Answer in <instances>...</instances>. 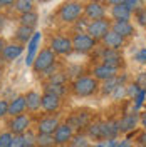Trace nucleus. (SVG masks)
Returning a JSON list of instances; mask_svg holds the SVG:
<instances>
[{"label":"nucleus","instance_id":"f257e3e1","mask_svg":"<svg viewBox=\"0 0 146 147\" xmlns=\"http://www.w3.org/2000/svg\"><path fill=\"white\" fill-rule=\"evenodd\" d=\"M84 15V3L76 2V0H69L64 2L59 10H57V18L62 24H74L77 18H81Z\"/></svg>","mask_w":146,"mask_h":147},{"label":"nucleus","instance_id":"f03ea898","mask_svg":"<svg viewBox=\"0 0 146 147\" xmlns=\"http://www.w3.org/2000/svg\"><path fill=\"white\" fill-rule=\"evenodd\" d=\"M71 89L77 97H91L99 92V80L89 75H81L72 82Z\"/></svg>","mask_w":146,"mask_h":147},{"label":"nucleus","instance_id":"7ed1b4c3","mask_svg":"<svg viewBox=\"0 0 146 147\" xmlns=\"http://www.w3.org/2000/svg\"><path fill=\"white\" fill-rule=\"evenodd\" d=\"M55 62H57V55L49 49V47H46V49H40L39 52H37L35 59H34V64H32V70L35 74H44L49 69V67H52V65H55Z\"/></svg>","mask_w":146,"mask_h":147},{"label":"nucleus","instance_id":"20e7f679","mask_svg":"<svg viewBox=\"0 0 146 147\" xmlns=\"http://www.w3.org/2000/svg\"><path fill=\"white\" fill-rule=\"evenodd\" d=\"M98 47V40L92 38L87 32H76L72 37V49L77 54H89Z\"/></svg>","mask_w":146,"mask_h":147},{"label":"nucleus","instance_id":"39448f33","mask_svg":"<svg viewBox=\"0 0 146 147\" xmlns=\"http://www.w3.org/2000/svg\"><path fill=\"white\" fill-rule=\"evenodd\" d=\"M49 49L55 55H71L74 52L72 38L65 35H52L49 40Z\"/></svg>","mask_w":146,"mask_h":147},{"label":"nucleus","instance_id":"423d86ee","mask_svg":"<svg viewBox=\"0 0 146 147\" xmlns=\"http://www.w3.org/2000/svg\"><path fill=\"white\" fill-rule=\"evenodd\" d=\"M109 30H111V20H108L106 17L98 18V20H89L87 28H86V32H87L92 38H96L98 42H99Z\"/></svg>","mask_w":146,"mask_h":147},{"label":"nucleus","instance_id":"0eeeda50","mask_svg":"<svg viewBox=\"0 0 146 147\" xmlns=\"http://www.w3.org/2000/svg\"><path fill=\"white\" fill-rule=\"evenodd\" d=\"M84 17L87 20H98L106 17V7L102 0H89L84 3Z\"/></svg>","mask_w":146,"mask_h":147},{"label":"nucleus","instance_id":"6e6552de","mask_svg":"<svg viewBox=\"0 0 146 147\" xmlns=\"http://www.w3.org/2000/svg\"><path fill=\"white\" fill-rule=\"evenodd\" d=\"M24 44H18V42H10V44H5L3 47V50H2V60L3 62H14V60H17L20 55L24 54Z\"/></svg>","mask_w":146,"mask_h":147},{"label":"nucleus","instance_id":"1a4fd4ad","mask_svg":"<svg viewBox=\"0 0 146 147\" xmlns=\"http://www.w3.org/2000/svg\"><path fill=\"white\" fill-rule=\"evenodd\" d=\"M99 57H101V62H102V64L113 65V67H118V69L123 65V55H121V50L104 47V49L101 50Z\"/></svg>","mask_w":146,"mask_h":147},{"label":"nucleus","instance_id":"9d476101","mask_svg":"<svg viewBox=\"0 0 146 147\" xmlns=\"http://www.w3.org/2000/svg\"><path fill=\"white\" fill-rule=\"evenodd\" d=\"M40 40H42V32H34L30 40L27 42V55H25V65L27 67H32V64H34V59L39 52Z\"/></svg>","mask_w":146,"mask_h":147},{"label":"nucleus","instance_id":"9b49d317","mask_svg":"<svg viewBox=\"0 0 146 147\" xmlns=\"http://www.w3.org/2000/svg\"><path fill=\"white\" fill-rule=\"evenodd\" d=\"M30 127V117L27 114H18L14 115L9 124V129L12 134H25Z\"/></svg>","mask_w":146,"mask_h":147},{"label":"nucleus","instance_id":"f8f14e48","mask_svg":"<svg viewBox=\"0 0 146 147\" xmlns=\"http://www.w3.org/2000/svg\"><path fill=\"white\" fill-rule=\"evenodd\" d=\"M119 74V69L118 67H113V65H108V64H98L94 69H92V77L94 79H98L99 82H104V80H108L111 77H114V75H118Z\"/></svg>","mask_w":146,"mask_h":147},{"label":"nucleus","instance_id":"ddd939ff","mask_svg":"<svg viewBox=\"0 0 146 147\" xmlns=\"http://www.w3.org/2000/svg\"><path fill=\"white\" fill-rule=\"evenodd\" d=\"M61 107V97L55 95V94H50V92H44L42 97H40V109H44L46 112L52 114V112H57Z\"/></svg>","mask_w":146,"mask_h":147},{"label":"nucleus","instance_id":"4468645a","mask_svg":"<svg viewBox=\"0 0 146 147\" xmlns=\"http://www.w3.org/2000/svg\"><path fill=\"white\" fill-rule=\"evenodd\" d=\"M101 42H102V45L108 47V49H116V50H121L124 44H126V38L124 37H121L119 34H116L114 30H109L106 35L101 38Z\"/></svg>","mask_w":146,"mask_h":147},{"label":"nucleus","instance_id":"2eb2a0df","mask_svg":"<svg viewBox=\"0 0 146 147\" xmlns=\"http://www.w3.org/2000/svg\"><path fill=\"white\" fill-rule=\"evenodd\" d=\"M72 136V127L69 124H59L57 129L54 130V142L59 146H64L67 142H71Z\"/></svg>","mask_w":146,"mask_h":147},{"label":"nucleus","instance_id":"dca6fc26","mask_svg":"<svg viewBox=\"0 0 146 147\" xmlns=\"http://www.w3.org/2000/svg\"><path fill=\"white\" fill-rule=\"evenodd\" d=\"M111 30H114L116 34H119L124 38L134 35V25L129 20H114V22H111Z\"/></svg>","mask_w":146,"mask_h":147},{"label":"nucleus","instance_id":"f3484780","mask_svg":"<svg viewBox=\"0 0 146 147\" xmlns=\"http://www.w3.org/2000/svg\"><path fill=\"white\" fill-rule=\"evenodd\" d=\"M61 122L55 115H47V117H42V119L37 122V130L40 134H54V130L57 129Z\"/></svg>","mask_w":146,"mask_h":147},{"label":"nucleus","instance_id":"a211bd4d","mask_svg":"<svg viewBox=\"0 0 146 147\" xmlns=\"http://www.w3.org/2000/svg\"><path fill=\"white\" fill-rule=\"evenodd\" d=\"M124 80H126V75H114V77H111V79H108V80H104V82L99 85V90L102 95H111L113 94V90L118 87L119 84H124Z\"/></svg>","mask_w":146,"mask_h":147},{"label":"nucleus","instance_id":"6ab92c4d","mask_svg":"<svg viewBox=\"0 0 146 147\" xmlns=\"http://www.w3.org/2000/svg\"><path fill=\"white\" fill-rule=\"evenodd\" d=\"M27 110V104H25V95H17L15 99L9 100V115H18L24 114Z\"/></svg>","mask_w":146,"mask_h":147},{"label":"nucleus","instance_id":"aec40b11","mask_svg":"<svg viewBox=\"0 0 146 147\" xmlns=\"http://www.w3.org/2000/svg\"><path fill=\"white\" fill-rule=\"evenodd\" d=\"M139 122V115L138 112H133V114H126L123 119L119 120V132H129V130H134V127Z\"/></svg>","mask_w":146,"mask_h":147},{"label":"nucleus","instance_id":"412c9836","mask_svg":"<svg viewBox=\"0 0 146 147\" xmlns=\"http://www.w3.org/2000/svg\"><path fill=\"white\" fill-rule=\"evenodd\" d=\"M34 32H35L34 27H29V25H22V24H18L17 30H15V34H14V38H15V42L25 45L29 40H30V37H32Z\"/></svg>","mask_w":146,"mask_h":147},{"label":"nucleus","instance_id":"4be33fe9","mask_svg":"<svg viewBox=\"0 0 146 147\" xmlns=\"http://www.w3.org/2000/svg\"><path fill=\"white\" fill-rule=\"evenodd\" d=\"M111 17H113V20H131L133 10H129L124 3H121V5H113V7H111Z\"/></svg>","mask_w":146,"mask_h":147},{"label":"nucleus","instance_id":"5701e85b","mask_svg":"<svg viewBox=\"0 0 146 147\" xmlns=\"http://www.w3.org/2000/svg\"><path fill=\"white\" fill-rule=\"evenodd\" d=\"M40 94L37 90H29L25 94V104H27V110L30 112H37L40 109Z\"/></svg>","mask_w":146,"mask_h":147},{"label":"nucleus","instance_id":"b1692460","mask_svg":"<svg viewBox=\"0 0 146 147\" xmlns=\"http://www.w3.org/2000/svg\"><path fill=\"white\" fill-rule=\"evenodd\" d=\"M119 134V122L109 120L102 124V139H116Z\"/></svg>","mask_w":146,"mask_h":147},{"label":"nucleus","instance_id":"393cba45","mask_svg":"<svg viewBox=\"0 0 146 147\" xmlns=\"http://www.w3.org/2000/svg\"><path fill=\"white\" fill-rule=\"evenodd\" d=\"M71 127H86L87 124H89V114H86V112H76L71 115V119L67 122Z\"/></svg>","mask_w":146,"mask_h":147},{"label":"nucleus","instance_id":"a878e982","mask_svg":"<svg viewBox=\"0 0 146 147\" xmlns=\"http://www.w3.org/2000/svg\"><path fill=\"white\" fill-rule=\"evenodd\" d=\"M37 22H39V15H37L35 10H30V12H25V13L18 15V24H22V25H29V27L35 28Z\"/></svg>","mask_w":146,"mask_h":147},{"label":"nucleus","instance_id":"bb28decb","mask_svg":"<svg viewBox=\"0 0 146 147\" xmlns=\"http://www.w3.org/2000/svg\"><path fill=\"white\" fill-rule=\"evenodd\" d=\"M54 142V134H37L35 136V146L37 147H52Z\"/></svg>","mask_w":146,"mask_h":147},{"label":"nucleus","instance_id":"cd10ccee","mask_svg":"<svg viewBox=\"0 0 146 147\" xmlns=\"http://www.w3.org/2000/svg\"><path fill=\"white\" fill-rule=\"evenodd\" d=\"M14 10L17 12L18 15L20 13H25V12H30V10H34V2H29V0H15Z\"/></svg>","mask_w":146,"mask_h":147},{"label":"nucleus","instance_id":"c85d7f7f","mask_svg":"<svg viewBox=\"0 0 146 147\" xmlns=\"http://www.w3.org/2000/svg\"><path fill=\"white\" fill-rule=\"evenodd\" d=\"M87 136L94 140H101L102 139V124L96 122V124H89L87 127Z\"/></svg>","mask_w":146,"mask_h":147},{"label":"nucleus","instance_id":"c756f323","mask_svg":"<svg viewBox=\"0 0 146 147\" xmlns=\"http://www.w3.org/2000/svg\"><path fill=\"white\" fill-rule=\"evenodd\" d=\"M44 92H50V94H55L59 97H62L65 94V84H50L47 82L46 84V90Z\"/></svg>","mask_w":146,"mask_h":147},{"label":"nucleus","instance_id":"7c9ffc66","mask_svg":"<svg viewBox=\"0 0 146 147\" xmlns=\"http://www.w3.org/2000/svg\"><path fill=\"white\" fill-rule=\"evenodd\" d=\"M71 147H91V144L86 136L77 134V136H72V139H71Z\"/></svg>","mask_w":146,"mask_h":147},{"label":"nucleus","instance_id":"2f4dec72","mask_svg":"<svg viewBox=\"0 0 146 147\" xmlns=\"http://www.w3.org/2000/svg\"><path fill=\"white\" fill-rule=\"evenodd\" d=\"M145 99H146V89H141L134 95V112H138V110L141 109V105L145 104Z\"/></svg>","mask_w":146,"mask_h":147},{"label":"nucleus","instance_id":"473e14b6","mask_svg":"<svg viewBox=\"0 0 146 147\" xmlns=\"http://www.w3.org/2000/svg\"><path fill=\"white\" fill-rule=\"evenodd\" d=\"M111 97L114 99V100H119V99H123V97H126V85L124 84H119L118 87L113 90L111 94Z\"/></svg>","mask_w":146,"mask_h":147},{"label":"nucleus","instance_id":"72a5a7b5","mask_svg":"<svg viewBox=\"0 0 146 147\" xmlns=\"http://www.w3.org/2000/svg\"><path fill=\"white\" fill-rule=\"evenodd\" d=\"M136 13V22L141 25V27H146V7H139L138 10H134Z\"/></svg>","mask_w":146,"mask_h":147},{"label":"nucleus","instance_id":"f704fd0d","mask_svg":"<svg viewBox=\"0 0 146 147\" xmlns=\"http://www.w3.org/2000/svg\"><path fill=\"white\" fill-rule=\"evenodd\" d=\"M14 139V134L12 132H2L0 134V147H10V142Z\"/></svg>","mask_w":146,"mask_h":147},{"label":"nucleus","instance_id":"c9c22d12","mask_svg":"<svg viewBox=\"0 0 146 147\" xmlns=\"http://www.w3.org/2000/svg\"><path fill=\"white\" fill-rule=\"evenodd\" d=\"M139 90H141V87H139L136 82L128 84V85H126V97H131V99H134V95H136Z\"/></svg>","mask_w":146,"mask_h":147},{"label":"nucleus","instance_id":"e433bc0d","mask_svg":"<svg viewBox=\"0 0 146 147\" xmlns=\"http://www.w3.org/2000/svg\"><path fill=\"white\" fill-rule=\"evenodd\" d=\"M10 147H25L24 134H14V139H12V142H10Z\"/></svg>","mask_w":146,"mask_h":147},{"label":"nucleus","instance_id":"4c0bfd02","mask_svg":"<svg viewBox=\"0 0 146 147\" xmlns=\"http://www.w3.org/2000/svg\"><path fill=\"white\" fill-rule=\"evenodd\" d=\"M87 24H89V20H87L86 17H81V18H77V20L74 22V27H76V30H77V32H86Z\"/></svg>","mask_w":146,"mask_h":147},{"label":"nucleus","instance_id":"58836bf2","mask_svg":"<svg viewBox=\"0 0 146 147\" xmlns=\"http://www.w3.org/2000/svg\"><path fill=\"white\" fill-rule=\"evenodd\" d=\"M65 80H67V75L62 74V72L52 74V75H50V79H49V82H50V84H65Z\"/></svg>","mask_w":146,"mask_h":147},{"label":"nucleus","instance_id":"ea45409f","mask_svg":"<svg viewBox=\"0 0 146 147\" xmlns=\"http://www.w3.org/2000/svg\"><path fill=\"white\" fill-rule=\"evenodd\" d=\"M124 5L128 7L129 10H138L139 7H141V0H124Z\"/></svg>","mask_w":146,"mask_h":147},{"label":"nucleus","instance_id":"a19ab883","mask_svg":"<svg viewBox=\"0 0 146 147\" xmlns=\"http://www.w3.org/2000/svg\"><path fill=\"white\" fill-rule=\"evenodd\" d=\"M5 115H9V100L0 99V117H5Z\"/></svg>","mask_w":146,"mask_h":147},{"label":"nucleus","instance_id":"79ce46f5","mask_svg":"<svg viewBox=\"0 0 146 147\" xmlns=\"http://www.w3.org/2000/svg\"><path fill=\"white\" fill-rule=\"evenodd\" d=\"M134 60L139 64H146V49H141L134 54Z\"/></svg>","mask_w":146,"mask_h":147},{"label":"nucleus","instance_id":"37998d69","mask_svg":"<svg viewBox=\"0 0 146 147\" xmlns=\"http://www.w3.org/2000/svg\"><path fill=\"white\" fill-rule=\"evenodd\" d=\"M134 82L141 87V89H146V72H139L136 77V80Z\"/></svg>","mask_w":146,"mask_h":147},{"label":"nucleus","instance_id":"c03bdc74","mask_svg":"<svg viewBox=\"0 0 146 147\" xmlns=\"http://www.w3.org/2000/svg\"><path fill=\"white\" fill-rule=\"evenodd\" d=\"M24 139H25V147H34L35 146V136H32L30 132L24 134Z\"/></svg>","mask_w":146,"mask_h":147},{"label":"nucleus","instance_id":"a18cd8bd","mask_svg":"<svg viewBox=\"0 0 146 147\" xmlns=\"http://www.w3.org/2000/svg\"><path fill=\"white\" fill-rule=\"evenodd\" d=\"M15 0H0V9H7V7H14Z\"/></svg>","mask_w":146,"mask_h":147},{"label":"nucleus","instance_id":"49530a36","mask_svg":"<svg viewBox=\"0 0 146 147\" xmlns=\"http://www.w3.org/2000/svg\"><path fill=\"white\" fill-rule=\"evenodd\" d=\"M138 144H139L141 147H146V130L138 136Z\"/></svg>","mask_w":146,"mask_h":147},{"label":"nucleus","instance_id":"de8ad7c7","mask_svg":"<svg viewBox=\"0 0 146 147\" xmlns=\"http://www.w3.org/2000/svg\"><path fill=\"white\" fill-rule=\"evenodd\" d=\"M139 124H141V125L145 127V130H146V110L141 114V117H139Z\"/></svg>","mask_w":146,"mask_h":147},{"label":"nucleus","instance_id":"09e8293b","mask_svg":"<svg viewBox=\"0 0 146 147\" xmlns=\"http://www.w3.org/2000/svg\"><path fill=\"white\" fill-rule=\"evenodd\" d=\"M106 2L109 3L111 7H113V5H121V3H124V0H106Z\"/></svg>","mask_w":146,"mask_h":147},{"label":"nucleus","instance_id":"8fccbe9b","mask_svg":"<svg viewBox=\"0 0 146 147\" xmlns=\"http://www.w3.org/2000/svg\"><path fill=\"white\" fill-rule=\"evenodd\" d=\"M131 144H129V140H123V142H116V146L114 147H129Z\"/></svg>","mask_w":146,"mask_h":147},{"label":"nucleus","instance_id":"3c124183","mask_svg":"<svg viewBox=\"0 0 146 147\" xmlns=\"http://www.w3.org/2000/svg\"><path fill=\"white\" fill-rule=\"evenodd\" d=\"M5 44H7V42H5V40H3V38L0 37V55H2V50H3V47H5Z\"/></svg>","mask_w":146,"mask_h":147},{"label":"nucleus","instance_id":"603ef678","mask_svg":"<svg viewBox=\"0 0 146 147\" xmlns=\"http://www.w3.org/2000/svg\"><path fill=\"white\" fill-rule=\"evenodd\" d=\"M3 25H5V17H3V15H0V30H2Z\"/></svg>","mask_w":146,"mask_h":147},{"label":"nucleus","instance_id":"864d4df0","mask_svg":"<svg viewBox=\"0 0 146 147\" xmlns=\"http://www.w3.org/2000/svg\"><path fill=\"white\" fill-rule=\"evenodd\" d=\"M0 77H2V67H0Z\"/></svg>","mask_w":146,"mask_h":147},{"label":"nucleus","instance_id":"5fc2aeb1","mask_svg":"<svg viewBox=\"0 0 146 147\" xmlns=\"http://www.w3.org/2000/svg\"><path fill=\"white\" fill-rule=\"evenodd\" d=\"M40 2H49V0H40Z\"/></svg>","mask_w":146,"mask_h":147},{"label":"nucleus","instance_id":"6e6d98bb","mask_svg":"<svg viewBox=\"0 0 146 147\" xmlns=\"http://www.w3.org/2000/svg\"><path fill=\"white\" fill-rule=\"evenodd\" d=\"M29 2H35V0H29Z\"/></svg>","mask_w":146,"mask_h":147},{"label":"nucleus","instance_id":"4d7b16f0","mask_svg":"<svg viewBox=\"0 0 146 147\" xmlns=\"http://www.w3.org/2000/svg\"><path fill=\"white\" fill-rule=\"evenodd\" d=\"M139 147H141V146H139Z\"/></svg>","mask_w":146,"mask_h":147}]
</instances>
